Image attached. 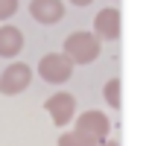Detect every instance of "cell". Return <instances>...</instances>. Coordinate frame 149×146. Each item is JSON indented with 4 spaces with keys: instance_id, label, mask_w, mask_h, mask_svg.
<instances>
[{
    "instance_id": "ba28073f",
    "label": "cell",
    "mask_w": 149,
    "mask_h": 146,
    "mask_svg": "<svg viewBox=\"0 0 149 146\" xmlns=\"http://www.w3.org/2000/svg\"><path fill=\"white\" fill-rule=\"evenodd\" d=\"M24 50V32L12 24L0 26V58H15Z\"/></svg>"
},
{
    "instance_id": "9c48e42d",
    "label": "cell",
    "mask_w": 149,
    "mask_h": 146,
    "mask_svg": "<svg viewBox=\"0 0 149 146\" xmlns=\"http://www.w3.org/2000/svg\"><path fill=\"white\" fill-rule=\"evenodd\" d=\"M58 146H100V143L91 140L88 134H79V131H64L58 137Z\"/></svg>"
},
{
    "instance_id": "277c9868",
    "label": "cell",
    "mask_w": 149,
    "mask_h": 146,
    "mask_svg": "<svg viewBox=\"0 0 149 146\" xmlns=\"http://www.w3.org/2000/svg\"><path fill=\"white\" fill-rule=\"evenodd\" d=\"M44 108H47V114H50V120L56 126H67L70 120H76V99L67 91H58V94L47 97Z\"/></svg>"
},
{
    "instance_id": "8992f818",
    "label": "cell",
    "mask_w": 149,
    "mask_h": 146,
    "mask_svg": "<svg viewBox=\"0 0 149 146\" xmlns=\"http://www.w3.org/2000/svg\"><path fill=\"white\" fill-rule=\"evenodd\" d=\"M123 29V18L117 9H100L94 18V35L100 41H117Z\"/></svg>"
},
{
    "instance_id": "6da1fadb",
    "label": "cell",
    "mask_w": 149,
    "mask_h": 146,
    "mask_svg": "<svg viewBox=\"0 0 149 146\" xmlns=\"http://www.w3.org/2000/svg\"><path fill=\"white\" fill-rule=\"evenodd\" d=\"M100 50H102V44H100V38H97L94 32H73V35H67V41H64V56L70 58L73 67H76V64H91V61H97Z\"/></svg>"
},
{
    "instance_id": "52a82bcc",
    "label": "cell",
    "mask_w": 149,
    "mask_h": 146,
    "mask_svg": "<svg viewBox=\"0 0 149 146\" xmlns=\"http://www.w3.org/2000/svg\"><path fill=\"white\" fill-rule=\"evenodd\" d=\"M29 15L38 24H58L64 18V3L61 0H32L29 3Z\"/></svg>"
},
{
    "instance_id": "7a4b0ae2",
    "label": "cell",
    "mask_w": 149,
    "mask_h": 146,
    "mask_svg": "<svg viewBox=\"0 0 149 146\" xmlns=\"http://www.w3.org/2000/svg\"><path fill=\"white\" fill-rule=\"evenodd\" d=\"M38 76L50 85H64L73 76V64H70V58L64 53H47L38 61Z\"/></svg>"
},
{
    "instance_id": "5b68a950",
    "label": "cell",
    "mask_w": 149,
    "mask_h": 146,
    "mask_svg": "<svg viewBox=\"0 0 149 146\" xmlns=\"http://www.w3.org/2000/svg\"><path fill=\"white\" fill-rule=\"evenodd\" d=\"M73 131H79V134H88L91 140L102 143V140H108L111 120H108L102 111H85V114H79V120H76V129H73Z\"/></svg>"
},
{
    "instance_id": "8fae6325",
    "label": "cell",
    "mask_w": 149,
    "mask_h": 146,
    "mask_svg": "<svg viewBox=\"0 0 149 146\" xmlns=\"http://www.w3.org/2000/svg\"><path fill=\"white\" fill-rule=\"evenodd\" d=\"M18 12V0H0V21H6Z\"/></svg>"
},
{
    "instance_id": "4fadbf2b",
    "label": "cell",
    "mask_w": 149,
    "mask_h": 146,
    "mask_svg": "<svg viewBox=\"0 0 149 146\" xmlns=\"http://www.w3.org/2000/svg\"><path fill=\"white\" fill-rule=\"evenodd\" d=\"M100 146H120V140H102Z\"/></svg>"
},
{
    "instance_id": "30bf717a",
    "label": "cell",
    "mask_w": 149,
    "mask_h": 146,
    "mask_svg": "<svg viewBox=\"0 0 149 146\" xmlns=\"http://www.w3.org/2000/svg\"><path fill=\"white\" fill-rule=\"evenodd\" d=\"M105 99L111 108H120V79H108L105 82Z\"/></svg>"
},
{
    "instance_id": "3957f363",
    "label": "cell",
    "mask_w": 149,
    "mask_h": 146,
    "mask_svg": "<svg viewBox=\"0 0 149 146\" xmlns=\"http://www.w3.org/2000/svg\"><path fill=\"white\" fill-rule=\"evenodd\" d=\"M29 82H32V67L24 64V61H15V64H9L3 73H0V94L15 97V94L26 91Z\"/></svg>"
},
{
    "instance_id": "7c38bea8",
    "label": "cell",
    "mask_w": 149,
    "mask_h": 146,
    "mask_svg": "<svg viewBox=\"0 0 149 146\" xmlns=\"http://www.w3.org/2000/svg\"><path fill=\"white\" fill-rule=\"evenodd\" d=\"M70 3H73V6H91L94 0H70Z\"/></svg>"
}]
</instances>
